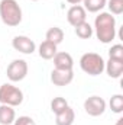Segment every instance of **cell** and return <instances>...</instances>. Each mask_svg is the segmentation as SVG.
<instances>
[{
    "mask_svg": "<svg viewBox=\"0 0 123 125\" xmlns=\"http://www.w3.org/2000/svg\"><path fill=\"white\" fill-rule=\"evenodd\" d=\"M107 0H83V7L86 9V12L90 13H98L104 9Z\"/></svg>",
    "mask_w": 123,
    "mask_h": 125,
    "instance_id": "cell-16",
    "label": "cell"
},
{
    "mask_svg": "<svg viewBox=\"0 0 123 125\" xmlns=\"http://www.w3.org/2000/svg\"><path fill=\"white\" fill-rule=\"evenodd\" d=\"M45 41H49L52 44H55L57 47L64 41V31H62L60 26H52L49 28L46 33H45Z\"/></svg>",
    "mask_w": 123,
    "mask_h": 125,
    "instance_id": "cell-15",
    "label": "cell"
},
{
    "mask_svg": "<svg viewBox=\"0 0 123 125\" xmlns=\"http://www.w3.org/2000/svg\"><path fill=\"white\" fill-rule=\"evenodd\" d=\"M106 6L109 7V13L122 15L123 13V0H107Z\"/></svg>",
    "mask_w": 123,
    "mask_h": 125,
    "instance_id": "cell-20",
    "label": "cell"
},
{
    "mask_svg": "<svg viewBox=\"0 0 123 125\" xmlns=\"http://www.w3.org/2000/svg\"><path fill=\"white\" fill-rule=\"evenodd\" d=\"M67 3H70V4H80V3H83V0H65Z\"/></svg>",
    "mask_w": 123,
    "mask_h": 125,
    "instance_id": "cell-23",
    "label": "cell"
},
{
    "mask_svg": "<svg viewBox=\"0 0 123 125\" xmlns=\"http://www.w3.org/2000/svg\"><path fill=\"white\" fill-rule=\"evenodd\" d=\"M106 109H107V103L100 96L94 94V96H90V97H87L84 100V111L90 116H94V118L100 116V115H103L106 112Z\"/></svg>",
    "mask_w": 123,
    "mask_h": 125,
    "instance_id": "cell-6",
    "label": "cell"
},
{
    "mask_svg": "<svg viewBox=\"0 0 123 125\" xmlns=\"http://www.w3.org/2000/svg\"><path fill=\"white\" fill-rule=\"evenodd\" d=\"M57 52H58L57 45L52 44V42H49V41H44V42H41L39 47H38V54H39V57L44 58V60H52Z\"/></svg>",
    "mask_w": 123,
    "mask_h": 125,
    "instance_id": "cell-12",
    "label": "cell"
},
{
    "mask_svg": "<svg viewBox=\"0 0 123 125\" xmlns=\"http://www.w3.org/2000/svg\"><path fill=\"white\" fill-rule=\"evenodd\" d=\"M67 21H68V23L71 25V26H78V25H81L83 22H86L87 21V12H86V9L81 6V4H74V6H71L70 9H68V12H67Z\"/></svg>",
    "mask_w": 123,
    "mask_h": 125,
    "instance_id": "cell-8",
    "label": "cell"
},
{
    "mask_svg": "<svg viewBox=\"0 0 123 125\" xmlns=\"http://www.w3.org/2000/svg\"><path fill=\"white\" fill-rule=\"evenodd\" d=\"M67 106H68V102H67L65 97L57 96V97H54V99L51 100V111H52L55 115L60 114V112H62Z\"/></svg>",
    "mask_w": 123,
    "mask_h": 125,
    "instance_id": "cell-19",
    "label": "cell"
},
{
    "mask_svg": "<svg viewBox=\"0 0 123 125\" xmlns=\"http://www.w3.org/2000/svg\"><path fill=\"white\" fill-rule=\"evenodd\" d=\"M109 106L112 112L114 114H122L123 112V94H113L109 100Z\"/></svg>",
    "mask_w": 123,
    "mask_h": 125,
    "instance_id": "cell-18",
    "label": "cell"
},
{
    "mask_svg": "<svg viewBox=\"0 0 123 125\" xmlns=\"http://www.w3.org/2000/svg\"><path fill=\"white\" fill-rule=\"evenodd\" d=\"M109 58L114 60H123V45L122 44H114L109 50Z\"/></svg>",
    "mask_w": 123,
    "mask_h": 125,
    "instance_id": "cell-21",
    "label": "cell"
},
{
    "mask_svg": "<svg viewBox=\"0 0 123 125\" xmlns=\"http://www.w3.org/2000/svg\"><path fill=\"white\" fill-rule=\"evenodd\" d=\"M16 119V112L13 106L0 105V124L1 125H13Z\"/></svg>",
    "mask_w": 123,
    "mask_h": 125,
    "instance_id": "cell-14",
    "label": "cell"
},
{
    "mask_svg": "<svg viewBox=\"0 0 123 125\" xmlns=\"http://www.w3.org/2000/svg\"><path fill=\"white\" fill-rule=\"evenodd\" d=\"M104 58L97 52H86L80 58V68L88 76H100L104 71Z\"/></svg>",
    "mask_w": 123,
    "mask_h": 125,
    "instance_id": "cell-3",
    "label": "cell"
},
{
    "mask_svg": "<svg viewBox=\"0 0 123 125\" xmlns=\"http://www.w3.org/2000/svg\"><path fill=\"white\" fill-rule=\"evenodd\" d=\"M0 19L6 26H10V28L19 26L23 19L22 7L19 6V3L16 0H1L0 1Z\"/></svg>",
    "mask_w": 123,
    "mask_h": 125,
    "instance_id": "cell-2",
    "label": "cell"
},
{
    "mask_svg": "<svg viewBox=\"0 0 123 125\" xmlns=\"http://www.w3.org/2000/svg\"><path fill=\"white\" fill-rule=\"evenodd\" d=\"M52 60H54V68L57 70H72L74 67V60L71 54L65 51H58Z\"/></svg>",
    "mask_w": 123,
    "mask_h": 125,
    "instance_id": "cell-10",
    "label": "cell"
},
{
    "mask_svg": "<svg viewBox=\"0 0 123 125\" xmlns=\"http://www.w3.org/2000/svg\"><path fill=\"white\" fill-rule=\"evenodd\" d=\"M23 102V92L13 86L12 83H4L0 84V103L1 105H9V106H19Z\"/></svg>",
    "mask_w": 123,
    "mask_h": 125,
    "instance_id": "cell-4",
    "label": "cell"
},
{
    "mask_svg": "<svg viewBox=\"0 0 123 125\" xmlns=\"http://www.w3.org/2000/svg\"><path fill=\"white\" fill-rule=\"evenodd\" d=\"M74 80V71L72 70H57L54 68L51 71V82L54 83V86H68L71 82Z\"/></svg>",
    "mask_w": 123,
    "mask_h": 125,
    "instance_id": "cell-9",
    "label": "cell"
},
{
    "mask_svg": "<svg viewBox=\"0 0 123 125\" xmlns=\"http://www.w3.org/2000/svg\"><path fill=\"white\" fill-rule=\"evenodd\" d=\"M12 47L16 51H19L22 54H26V55H31V54H33L36 51L35 41L31 39L29 36H26V35H16L12 39Z\"/></svg>",
    "mask_w": 123,
    "mask_h": 125,
    "instance_id": "cell-7",
    "label": "cell"
},
{
    "mask_svg": "<svg viewBox=\"0 0 123 125\" xmlns=\"http://www.w3.org/2000/svg\"><path fill=\"white\" fill-rule=\"evenodd\" d=\"M116 125H123V118H119V119L116 121Z\"/></svg>",
    "mask_w": 123,
    "mask_h": 125,
    "instance_id": "cell-24",
    "label": "cell"
},
{
    "mask_svg": "<svg viewBox=\"0 0 123 125\" xmlns=\"http://www.w3.org/2000/svg\"><path fill=\"white\" fill-rule=\"evenodd\" d=\"M28 71H29L28 62L25 60H22V58H16L7 65L6 74H7V79L12 83H18V82H22L28 76Z\"/></svg>",
    "mask_w": 123,
    "mask_h": 125,
    "instance_id": "cell-5",
    "label": "cell"
},
{
    "mask_svg": "<svg viewBox=\"0 0 123 125\" xmlns=\"http://www.w3.org/2000/svg\"><path fill=\"white\" fill-rule=\"evenodd\" d=\"M13 125H36V122L32 119L31 116L23 115V116L16 118V119H15V122H13Z\"/></svg>",
    "mask_w": 123,
    "mask_h": 125,
    "instance_id": "cell-22",
    "label": "cell"
},
{
    "mask_svg": "<svg viewBox=\"0 0 123 125\" xmlns=\"http://www.w3.org/2000/svg\"><path fill=\"white\" fill-rule=\"evenodd\" d=\"M93 26L86 21V22H83L81 25H78V26H75V35L80 38V39H90L93 36Z\"/></svg>",
    "mask_w": 123,
    "mask_h": 125,
    "instance_id": "cell-17",
    "label": "cell"
},
{
    "mask_svg": "<svg viewBox=\"0 0 123 125\" xmlns=\"http://www.w3.org/2000/svg\"><path fill=\"white\" fill-rule=\"evenodd\" d=\"M104 71L112 79H120L123 74V60L109 58L104 64Z\"/></svg>",
    "mask_w": 123,
    "mask_h": 125,
    "instance_id": "cell-11",
    "label": "cell"
},
{
    "mask_svg": "<svg viewBox=\"0 0 123 125\" xmlns=\"http://www.w3.org/2000/svg\"><path fill=\"white\" fill-rule=\"evenodd\" d=\"M31 1H38V0H31Z\"/></svg>",
    "mask_w": 123,
    "mask_h": 125,
    "instance_id": "cell-25",
    "label": "cell"
},
{
    "mask_svg": "<svg viewBox=\"0 0 123 125\" xmlns=\"http://www.w3.org/2000/svg\"><path fill=\"white\" fill-rule=\"evenodd\" d=\"M75 121V112L68 105L62 112L55 115V125H72Z\"/></svg>",
    "mask_w": 123,
    "mask_h": 125,
    "instance_id": "cell-13",
    "label": "cell"
},
{
    "mask_svg": "<svg viewBox=\"0 0 123 125\" xmlns=\"http://www.w3.org/2000/svg\"><path fill=\"white\" fill-rule=\"evenodd\" d=\"M97 39L101 44H110L116 38V19L109 12H100L94 19V28Z\"/></svg>",
    "mask_w": 123,
    "mask_h": 125,
    "instance_id": "cell-1",
    "label": "cell"
}]
</instances>
